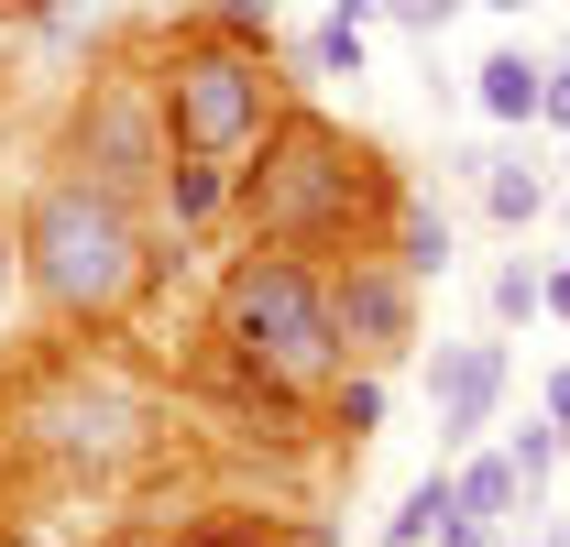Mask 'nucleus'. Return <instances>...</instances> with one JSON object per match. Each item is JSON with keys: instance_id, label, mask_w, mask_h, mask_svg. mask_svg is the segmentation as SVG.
Segmentation results:
<instances>
[{"instance_id": "f257e3e1", "label": "nucleus", "mask_w": 570, "mask_h": 547, "mask_svg": "<svg viewBox=\"0 0 570 547\" xmlns=\"http://www.w3.org/2000/svg\"><path fill=\"white\" fill-rule=\"evenodd\" d=\"M264 165H230V198L253 208V241H275V252H307V263H352V252H384V230H395V208L406 187L384 176V153L352 132H330V121H285L253 142Z\"/></svg>"}, {"instance_id": "f03ea898", "label": "nucleus", "mask_w": 570, "mask_h": 547, "mask_svg": "<svg viewBox=\"0 0 570 547\" xmlns=\"http://www.w3.org/2000/svg\"><path fill=\"white\" fill-rule=\"evenodd\" d=\"M22 296L56 318V329H110L132 318L142 274H154V241H142V208L99 176H45L33 208H22Z\"/></svg>"}, {"instance_id": "7ed1b4c3", "label": "nucleus", "mask_w": 570, "mask_h": 547, "mask_svg": "<svg viewBox=\"0 0 570 547\" xmlns=\"http://www.w3.org/2000/svg\"><path fill=\"white\" fill-rule=\"evenodd\" d=\"M219 372L253 406H307L318 384H341V329H330V274L307 252L253 241L242 263L219 274Z\"/></svg>"}, {"instance_id": "20e7f679", "label": "nucleus", "mask_w": 570, "mask_h": 547, "mask_svg": "<svg viewBox=\"0 0 570 547\" xmlns=\"http://www.w3.org/2000/svg\"><path fill=\"white\" fill-rule=\"evenodd\" d=\"M0 449L11 460H33V493L45 504H67V493H110V481H132L154 460V406H142L132 384H110V372H33L11 416H0Z\"/></svg>"}, {"instance_id": "39448f33", "label": "nucleus", "mask_w": 570, "mask_h": 547, "mask_svg": "<svg viewBox=\"0 0 570 547\" xmlns=\"http://www.w3.org/2000/svg\"><path fill=\"white\" fill-rule=\"evenodd\" d=\"M154 110H165V153H209V165H230V153H253V142L275 132V77H264V56L242 44V33H187L176 56H165V77H154Z\"/></svg>"}, {"instance_id": "423d86ee", "label": "nucleus", "mask_w": 570, "mask_h": 547, "mask_svg": "<svg viewBox=\"0 0 570 547\" xmlns=\"http://www.w3.org/2000/svg\"><path fill=\"white\" fill-rule=\"evenodd\" d=\"M330 329H341V372H395L417 350V274L395 252L330 263Z\"/></svg>"}, {"instance_id": "0eeeda50", "label": "nucleus", "mask_w": 570, "mask_h": 547, "mask_svg": "<svg viewBox=\"0 0 570 547\" xmlns=\"http://www.w3.org/2000/svg\"><path fill=\"white\" fill-rule=\"evenodd\" d=\"M77 176H99V187H121V198H142V187L165 176V110H154V77H110V88H88V110H77Z\"/></svg>"}, {"instance_id": "6e6552de", "label": "nucleus", "mask_w": 570, "mask_h": 547, "mask_svg": "<svg viewBox=\"0 0 570 547\" xmlns=\"http://www.w3.org/2000/svg\"><path fill=\"white\" fill-rule=\"evenodd\" d=\"M99 547H330V526L275 504H176V515H121Z\"/></svg>"}, {"instance_id": "1a4fd4ad", "label": "nucleus", "mask_w": 570, "mask_h": 547, "mask_svg": "<svg viewBox=\"0 0 570 547\" xmlns=\"http://www.w3.org/2000/svg\"><path fill=\"white\" fill-rule=\"evenodd\" d=\"M504 384H515L504 340H439V350H428V416H439V460L483 449V427L504 416Z\"/></svg>"}, {"instance_id": "9d476101", "label": "nucleus", "mask_w": 570, "mask_h": 547, "mask_svg": "<svg viewBox=\"0 0 570 547\" xmlns=\"http://www.w3.org/2000/svg\"><path fill=\"white\" fill-rule=\"evenodd\" d=\"M450 471H461V515H483L494 537H515V526L538 515V504H527V481H515V460H504V449H461Z\"/></svg>"}, {"instance_id": "9b49d317", "label": "nucleus", "mask_w": 570, "mask_h": 547, "mask_svg": "<svg viewBox=\"0 0 570 547\" xmlns=\"http://www.w3.org/2000/svg\"><path fill=\"white\" fill-rule=\"evenodd\" d=\"M538 88H549V67H538L527 44H504V56H483V67H472V99H483V121H515V132L538 121Z\"/></svg>"}, {"instance_id": "f8f14e48", "label": "nucleus", "mask_w": 570, "mask_h": 547, "mask_svg": "<svg viewBox=\"0 0 570 547\" xmlns=\"http://www.w3.org/2000/svg\"><path fill=\"white\" fill-rule=\"evenodd\" d=\"M165 208H176V230H209L219 208H230V165H209V153H165Z\"/></svg>"}, {"instance_id": "ddd939ff", "label": "nucleus", "mask_w": 570, "mask_h": 547, "mask_svg": "<svg viewBox=\"0 0 570 547\" xmlns=\"http://www.w3.org/2000/svg\"><path fill=\"white\" fill-rule=\"evenodd\" d=\"M450 515H461V471H428L417 493H406V504L384 515V547H428L439 526H450Z\"/></svg>"}, {"instance_id": "4468645a", "label": "nucleus", "mask_w": 570, "mask_h": 547, "mask_svg": "<svg viewBox=\"0 0 570 547\" xmlns=\"http://www.w3.org/2000/svg\"><path fill=\"white\" fill-rule=\"evenodd\" d=\"M483 208H494L504 230H527V219L549 208V176H538V165H515V153H483Z\"/></svg>"}, {"instance_id": "2eb2a0df", "label": "nucleus", "mask_w": 570, "mask_h": 547, "mask_svg": "<svg viewBox=\"0 0 570 547\" xmlns=\"http://www.w3.org/2000/svg\"><path fill=\"white\" fill-rule=\"evenodd\" d=\"M384 252L417 274V285H428V274H450V219H439L428 198H406V208H395V241H384Z\"/></svg>"}, {"instance_id": "dca6fc26", "label": "nucleus", "mask_w": 570, "mask_h": 547, "mask_svg": "<svg viewBox=\"0 0 570 547\" xmlns=\"http://www.w3.org/2000/svg\"><path fill=\"white\" fill-rule=\"evenodd\" d=\"M504 460H515V481H527V504L560 481V427H549V406H538L527 427H515V438H504Z\"/></svg>"}, {"instance_id": "f3484780", "label": "nucleus", "mask_w": 570, "mask_h": 547, "mask_svg": "<svg viewBox=\"0 0 570 547\" xmlns=\"http://www.w3.org/2000/svg\"><path fill=\"white\" fill-rule=\"evenodd\" d=\"M330 427L362 449V438L384 427V372H341V384H330Z\"/></svg>"}, {"instance_id": "a211bd4d", "label": "nucleus", "mask_w": 570, "mask_h": 547, "mask_svg": "<svg viewBox=\"0 0 570 547\" xmlns=\"http://www.w3.org/2000/svg\"><path fill=\"white\" fill-rule=\"evenodd\" d=\"M307 67L318 77H362V22H318V33H307Z\"/></svg>"}, {"instance_id": "6ab92c4d", "label": "nucleus", "mask_w": 570, "mask_h": 547, "mask_svg": "<svg viewBox=\"0 0 570 547\" xmlns=\"http://www.w3.org/2000/svg\"><path fill=\"white\" fill-rule=\"evenodd\" d=\"M494 318H504V329L549 318V307H538V263H504V274H494Z\"/></svg>"}, {"instance_id": "aec40b11", "label": "nucleus", "mask_w": 570, "mask_h": 547, "mask_svg": "<svg viewBox=\"0 0 570 547\" xmlns=\"http://www.w3.org/2000/svg\"><path fill=\"white\" fill-rule=\"evenodd\" d=\"M209 22L242 33V44H264V33H275V0H209Z\"/></svg>"}, {"instance_id": "412c9836", "label": "nucleus", "mask_w": 570, "mask_h": 547, "mask_svg": "<svg viewBox=\"0 0 570 547\" xmlns=\"http://www.w3.org/2000/svg\"><path fill=\"white\" fill-rule=\"evenodd\" d=\"M472 0H384V22H406V33H450Z\"/></svg>"}, {"instance_id": "4be33fe9", "label": "nucleus", "mask_w": 570, "mask_h": 547, "mask_svg": "<svg viewBox=\"0 0 570 547\" xmlns=\"http://www.w3.org/2000/svg\"><path fill=\"white\" fill-rule=\"evenodd\" d=\"M538 121H549V132H570V56L549 67V88H538Z\"/></svg>"}, {"instance_id": "5701e85b", "label": "nucleus", "mask_w": 570, "mask_h": 547, "mask_svg": "<svg viewBox=\"0 0 570 547\" xmlns=\"http://www.w3.org/2000/svg\"><path fill=\"white\" fill-rule=\"evenodd\" d=\"M11 296H22V241H11V219H0V329H11Z\"/></svg>"}, {"instance_id": "b1692460", "label": "nucleus", "mask_w": 570, "mask_h": 547, "mask_svg": "<svg viewBox=\"0 0 570 547\" xmlns=\"http://www.w3.org/2000/svg\"><path fill=\"white\" fill-rule=\"evenodd\" d=\"M428 547H504V537H494V526H483V515H450V526H439V537H428Z\"/></svg>"}, {"instance_id": "393cba45", "label": "nucleus", "mask_w": 570, "mask_h": 547, "mask_svg": "<svg viewBox=\"0 0 570 547\" xmlns=\"http://www.w3.org/2000/svg\"><path fill=\"white\" fill-rule=\"evenodd\" d=\"M538 307H549V318L570 329V263H549V274H538Z\"/></svg>"}, {"instance_id": "a878e982", "label": "nucleus", "mask_w": 570, "mask_h": 547, "mask_svg": "<svg viewBox=\"0 0 570 547\" xmlns=\"http://www.w3.org/2000/svg\"><path fill=\"white\" fill-rule=\"evenodd\" d=\"M538 406H549V427H570V361L549 372V384H538Z\"/></svg>"}, {"instance_id": "bb28decb", "label": "nucleus", "mask_w": 570, "mask_h": 547, "mask_svg": "<svg viewBox=\"0 0 570 547\" xmlns=\"http://www.w3.org/2000/svg\"><path fill=\"white\" fill-rule=\"evenodd\" d=\"M330 22H384V0H330Z\"/></svg>"}, {"instance_id": "cd10ccee", "label": "nucleus", "mask_w": 570, "mask_h": 547, "mask_svg": "<svg viewBox=\"0 0 570 547\" xmlns=\"http://www.w3.org/2000/svg\"><path fill=\"white\" fill-rule=\"evenodd\" d=\"M472 11H538V0H472Z\"/></svg>"}, {"instance_id": "c85d7f7f", "label": "nucleus", "mask_w": 570, "mask_h": 547, "mask_svg": "<svg viewBox=\"0 0 570 547\" xmlns=\"http://www.w3.org/2000/svg\"><path fill=\"white\" fill-rule=\"evenodd\" d=\"M504 547H549V537H504Z\"/></svg>"}, {"instance_id": "c756f323", "label": "nucleus", "mask_w": 570, "mask_h": 547, "mask_svg": "<svg viewBox=\"0 0 570 547\" xmlns=\"http://www.w3.org/2000/svg\"><path fill=\"white\" fill-rule=\"evenodd\" d=\"M560 460H570V427H560Z\"/></svg>"}, {"instance_id": "7c9ffc66", "label": "nucleus", "mask_w": 570, "mask_h": 547, "mask_svg": "<svg viewBox=\"0 0 570 547\" xmlns=\"http://www.w3.org/2000/svg\"><path fill=\"white\" fill-rule=\"evenodd\" d=\"M560 230H570V198H560Z\"/></svg>"}]
</instances>
